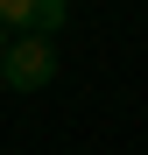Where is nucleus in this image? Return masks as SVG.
Returning <instances> with one entry per match:
<instances>
[{
	"label": "nucleus",
	"mask_w": 148,
	"mask_h": 155,
	"mask_svg": "<svg viewBox=\"0 0 148 155\" xmlns=\"http://www.w3.org/2000/svg\"><path fill=\"white\" fill-rule=\"evenodd\" d=\"M49 78H57V42H49V35H14L0 85H7V92H42Z\"/></svg>",
	"instance_id": "1"
},
{
	"label": "nucleus",
	"mask_w": 148,
	"mask_h": 155,
	"mask_svg": "<svg viewBox=\"0 0 148 155\" xmlns=\"http://www.w3.org/2000/svg\"><path fill=\"white\" fill-rule=\"evenodd\" d=\"M0 28L7 35H57L64 28V0H0Z\"/></svg>",
	"instance_id": "2"
},
{
	"label": "nucleus",
	"mask_w": 148,
	"mask_h": 155,
	"mask_svg": "<svg viewBox=\"0 0 148 155\" xmlns=\"http://www.w3.org/2000/svg\"><path fill=\"white\" fill-rule=\"evenodd\" d=\"M7 42H14V35H7V28H0V71H7Z\"/></svg>",
	"instance_id": "3"
}]
</instances>
